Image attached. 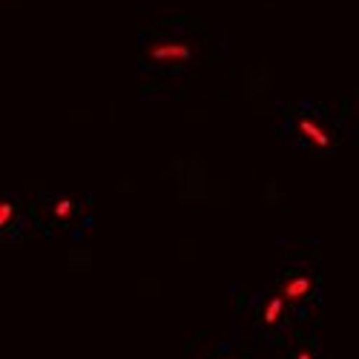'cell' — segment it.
I'll return each mask as SVG.
<instances>
[{"label":"cell","mask_w":359,"mask_h":359,"mask_svg":"<svg viewBox=\"0 0 359 359\" xmlns=\"http://www.w3.org/2000/svg\"><path fill=\"white\" fill-rule=\"evenodd\" d=\"M69 213H72V201H69V198H64V201L55 204V216H57V219H67Z\"/></svg>","instance_id":"8992f818"},{"label":"cell","mask_w":359,"mask_h":359,"mask_svg":"<svg viewBox=\"0 0 359 359\" xmlns=\"http://www.w3.org/2000/svg\"><path fill=\"white\" fill-rule=\"evenodd\" d=\"M282 311H285V305H282V296H273L271 302L264 305V325H276V322L282 319Z\"/></svg>","instance_id":"277c9868"},{"label":"cell","mask_w":359,"mask_h":359,"mask_svg":"<svg viewBox=\"0 0 359 359\" xmlns=\"http://www.w3.org/2000/svg\"><path fill=\"white\" fill-rule=\"evenodd\" d=\"M299 133H302L313 147H327L331 144V135H327V130L322 127V124H316L313 118H299Z\"/></svg>","instance_id":"7a4b0ae2"},{"label":"cell","mask_w":359,"mask_h":359,"mask_svg":"<svg viewBox=\"0 0 359 359\" xmlns=\"http://www.w3.org/2000/svg\"><path fill=\"white\" fill-rule=\"evenodd\" d=\"M12 216H15V207H12V201H4V204H0V227L12 224Z\"/></svg>","instance_id":"5b68a950"},{"label":"cell","mask_w":359,"mask_h":359,"mask_svg":"<svg viewBox=\"0 0 359 359\" xmlns=\"http://www.w3.org/2000/svg\"><path fill=\"white\" fill-rule=\"evenodd\" d=\"M147 57L158 67H182L193 61V46L187 41H153L147 46Z\"/></svg>","instance_id":"6da1fadb"},{"label":"cell","mask_w":359,"mask_h":359,"mask_svg":"<svg viewBox=\"0 0 359 359\" xmlns=\"http://www.w3.org/2000/svg\"><path fill=\"white\" fill-rule=\"evenodd\" d=\"M296 359H313V356H311L308 351H299V353H296Z\"/></svg>","instance_id":"52a82bcc"},{"label":"cell","mask_w":359,"mask_h":359,"mask_svg":"<svg viewBox=\"0 0 359 359\" xmlns=\"http://www.w3.org/2000/svg\"><path fill=\"white\" fill-rule=\"evenodd\" d=\"M311 287H313V282L308 276H293L282 285V296L290 299V302H302V299L311 293Z\"/></svg>","instance_id":"3957f363"}]
</instances>
